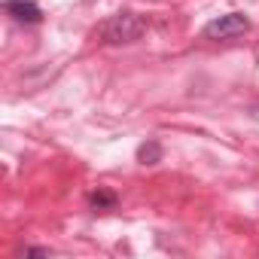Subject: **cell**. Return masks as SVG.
Returning a JSON list of instances; mask_svg holds the SVG:
<instances>
[{
	"label": "cell",
	"instance_id": "2",
	"mask_svg": "<svg viewBox=\"0 0 259 259\" xmlns=\"http://www.w3.org/2000/svg\"><path fill=\"white\" fill-rule=\"evenodd\" d=\"M247 31H250V19L244 13H229V16H220V19L204 25L207 40H232V37H241Z\"/></svg>",
	"mask_w": 259,
	"mask_h": 259
},
{
	"label": "cell",
	"instance_id": "4",
	"mask_svg": "<svg viewBox=\"0 0 259 259\" xmlns=\"http://www.w3.org/2000/svg\"><path fill=\"white\" fill-rule=\"evenodd\" d=\"M138 162H141V165H156V162H162V144H159V141L141 144V147H138Z\"/></svg>",
	"mask_w": 259,
	"mask_h": 259
},
{
	"label": "cell",
	"instance_id": "5",
	"mask_svg": "<svg viewBox=\"0 0 259 259\" xmlns=\"http://www.w3.org/2000/svg\"><path fill=\"white\" fill-rule=\"evenodd\" d=\"M89 204H92L95 210H113V207H116V192H110V189H98V192H92Z\"/></svg>",
	"mask_w": 259,
	"mask_h": 259
},
{
	"label": "cell",
	"instance_id": "6",
	"mask_svg": "<svg viewBox=\"0 0 259 259\" xmlns=\"http://www.w3.org/2000/svg\"><path fill=\"white\" fill-rule=\"evenodd\" d=\"M22 253H31V256H49V250H46V247H25Z\"/></svg>",
	"mask_w": 259,
	"mask_h": 259
},
{
	"label": "cell",
	"instance_id": "1",
	"mask_svg": "<svg viewBox=\"0 0 259 259\" xmlns=\"http://www.w3.org/2000/svg\"><path fill=\"white\" fill-rule=\"evenodd\" d=\"M144 34H147V22L135 13H116L107 22H101L95 31V37L104 46H128V43H138Z\"/></svg>",
	"mask_w": 259,
	"mask_h": 259
},
{
	"label": "cell",
	"instance_id": "3",
	"mask_svg": "<svg viewBox=\"0 0 259 259\" xmlns=\"http://www.w3.org/2000/svg\"><path fill=\"white\" fill-rule=\"evenodd\" d=\"M4 10L22 25H40L43 22V10L37 7V0H4Z\"/></svg>",
	"mask_w": 259,
	"mask_h": 259
}]
</instances>
